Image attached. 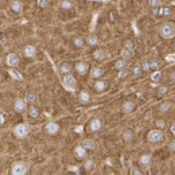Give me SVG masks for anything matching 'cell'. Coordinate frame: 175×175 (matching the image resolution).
I'll return each instance as SVG.
<instances>
[{
    "label": "cell",
    "instance_id": "6da1fadb",
    "mask_svg": "<svg viewBox=\"0 0 175 175\" xmlns=\"http://www.w3.org/2000/svg\"><path fill=\"white\" fill-rule=\"evenodd\" d=\"M159 34L162 38H164V39H173L175 36V24L170 22L163 23L159 27Z\"/></svg>",
    "mask_w": 175,
    "mask_h": 175
},
{
    "label": "cell",
    "instance_id": "7a4b0ae2",
    "mask_svg": "<svg viewBox=\"0 0 175 175\" xmlns=\"http://www.w3.org/2000/svg\"><path fill=\"white\" fill-rule=\"evenodd\" d=\"M30 133V127L27 124H18L13 128V135H15L16 139H26L27 135Z\"/></svg>",
    "mask_w": 175,
    "mask_h": 175
},
{
    "label": "cell",
    "instance_id": "3957f363",
    "mask_svg": "<svg viewBox=\"0 0 175 175\" xmlns=\"http://www.w3.org/2000/svg\"><path fill=\"white\" fill-rule=\"evenodd\" d=\"M27 173V164L24 162H15L11 166V174L12 175H26Z\"/></svg>",
    "mask_w": 175,
    "mask_h": 175
},
{
    "label": "cell",
    "instance_id": "277c9868",
    "mask_svg": "<svg viewBox=\"0 0 175 175\" xmlns=\"http://www.w3.org/2000/svg\"><path fill=\"white\" fill-rule=\"evenodd\" d=\"M163 137H164L163 133L159 129H151L147 135V139L150 143H159V141L163 140Z\"/></svg>",
    "mask_w": 175,
    "mask_h": 175
},
{
    "label": "cell",
    "instance_id": "5b68a950",
    "mask_svg": "<svg viewBox=\"0 0 175 175\" xmlns=\"http://www.w3.org/2000/svg\"><path fill=\"white\" fill-rule=\"evenodd\" d=\"M62 82H63V85H65V88H67V89H70V90H73L74 88H76V85H77L76 77L72 76V74H67V76H63Z\"/></svg>",
    "mask_w": 175,
    "mask_h": 175
},
{
    "label": "cell",
    "instance_id": "8992f818",
    "mask_svg": "<svg viewBox=\"0 0 175 175\" xmlns=\"http://www.w3.org/2000/svg\"><path fill=\"white\" fill-rule=\"evenodd\" d=\"M45 131L47 135H55L59 131V125L57 123H54V121H50L45 125Z\"/></svg>",
    "mask_w": 175,
    "mask_h": 175
},
{
    "label": "cell",
    "instance_id": "52a82bcc",
    "mask_svg": "<svg viewBox=\"0 0 175 175\" xmlns=\"http://www.w3.org/2000/svg\"><path fill=\"white\" fill-rule=\"evenodd\" d=\"M6 63L9 67H16L19 65V57L16 54H8L6 58Z\"/></svg>",
    "mask_w": 175,
    "mask_h": 175
},
{
    "label": "cell",
    "instance_id": "ba28073f",
    "mask_svg": "<svg viewBox=\"0 0 175 175\" xmlns=\"http://www.w3.org/2000/svg\"><path fill=\"white\" fill-rule=\"evenodd\" d=\"M23 54L26 58H34L36 55V49L32 45H26L23 47Z\"/></svg>",
    "mask_w": 175,
    "mask_h": 175
},
{
    "label": "cell",
    "instance_id": "9c48e42d",
    "mask_svg": "<svg viewBox=\"0 0 175 175\" xmlns=\"http://www.w3.org/2000/svg\"><path fill=\"white\" fill-rule=\"evenodd\" d=\"M101 127H102V121L100 119H92L89 123V131H92V132H97V131L101 129Z\"/></svg>",
    "mask_w": 175,
    "mask_h": 175
},
{
    "label": "cell",
    "instance_id": "30bf717a",
    "mask_svg": "<svg viewBox=\"0 0 175 175\" xmlns=\"http://www.w3.org/2000/svg\"><path fill=\"white\" fill-rule=\"evenodd\" d=\"M26 106H27V102L24 99H16L15 102H13V109L16 112H23L26 109Z\"/></svg>",
    "mask_w": 175,
    "mask_h": 175
},
{
    "label": "cell",
    "instance_id": "8fae6325",
    "mask_svg": "<svg viewBox=\"0 0 175 175\" xmlns=\"http://www.w3.org/2000/svg\"><path fill=\"white\" fill-rule=\"evenodd\" d=\"M76 72L80 74V76H85V74L89 72V65L86 62H78L76 65Z\"/></svg>",
    "mask_w": 175,
    "mask_h": 175
},
{
    "label": "cell",
    "instance_id": "7c38bea8",
    "mask_svg": "<svg viewBox=\"0 0 175 175\" xmlns=\"http://www.w3.org/2000/svg\"><path fill=\"white\" fill-rule=\"evenodd\" d=\"M81 147H84L86 151H93L96 150V141L93 139H84L81 143Z\"/></svg>",
    "mask_w": 175,
    "mask_h": 175
},
{
    "label": "cell",
    "instance_id": "4fadbf2b",
    "mask_svg": "<svg viewBox=\"0 0 175 175\" xmlns=\"http://www.w3.org/2000/svg\"><path fill=\"white\" fill-rule=\"evenodd\" d=\"M74 156H76L77 159H85L86 150L84 147H81V146H77L76 148H74Z\"/></svg>",
    "mask_w": 175,
    "mask_h": 175
},
{
    "label": "cell",
    "instance_id": "5bb4252c",
    "mask_svg": "<svg viewBox=\"0 0 175 175\" xmlns=\"http://www.w3.org/2000/svg\"><path fill=\"white\" fill-rule=\"evenodd\" d=\"M9 6H11L12 11L16 12V13H19V12L23 11V3L19 2V0H12V2L9 3Z\"/></svg>",
    "mask_w": 175,
    "mask_h": 175
},
{
    "label": "cell",
    "instance_id": "9a60e30c",
    "mask_svg": "<svg viewBox=\"0 0 175 175\" xmlns=\"http://www.w3.org/2000/svg\"><path fill=\"white\" fill-rule=\"evenodd\" d=\"M106 86H108L106 81L100 80V81H96V82H94V90H96V92H104V90L106 89Z\"/></svg>",
    "mask_w": 175,
    "mask_h": 175
},
{
    "label": "cell",
    "instance_id": "2e32d148",
    "mask_svg": "<svg viewBox=\"0 0 175 175\" xmlns=\"http://www.w3.org/2000/svg\"><path fill=\"white\" fill-rule=\"evenodd\" d=\"M133 109H135V104L132 102V101H125V102L123 104V106H121L123 113H131Z\"/></svg>",
    "mask_w": 175,
    "mask_h": 175
},
{
    "label": "cell",
    "instance_id": "e0dca14e",
    "mask_svg": "<svg viewBox=\"0 0 175 175\" xmlns=\"http://www.w3.org/2000/svg\"><path fill=\"white\" fill-rule=\"evenodd\" d=\"M132 57H133V50H129V49L121 50V59H124L125 62L129 59H132Z\"/></svg>",
    "mask_w": 175,
    "mask_h": 175
},
{
    "label": "cell",
    "instance_id": "ac0fdd59",
    "mask_svg": "<svg viewBox=\"0 0 175 175\" xmlns=\"http://www.w3.org/2000/svg\"><path fill=\"white\" fill-rule=\"evenodd\" d=\"M139 162H140V164L141 166H144V167H148L151 164V155L150 154H143L140 156V159H139Z\"/></svg>",
    "mask_w": 175,
    "mask_h": 175
},
{
    "label": "cell",
    "instance_id": "d6986e66",
    "mask_svg": "<svg viewBox=\"0 0 175 175\" xmlns=\"http://www.w3.org/2000/svg\"><path fill=\"white\" fill-rule=\"evenodd\" d=\"M58 70H59L61 74H63V76H67V74L72 73L73 69H72V66H70L69 63H62V65H59Z\"/></svg>",
    "mask_w": 175,
    "mask_h": 175
},
{
    "label": "cell",
    "instance_id": "ffe728a7",
    "mask_svg": "<svg viewBox=\"0 0 175 175\" xmlns=\"http://www.w3.org/2000/svg\"><path fill=\"white\" fill-rule=\"evenodd\" d=\"M78 100H80V102H82V104L89 102L90 101V94L88 92H85V90H82V92H80V94H78Z\"/></svg>",
    "mask_w": 175,
    "mask_h": 175
},
{
    "label": "cell",
    "instance_id": "44dd1931",
    "mask_svg": "<svg viewBox=\"0 0 175 175\" xmlns=\"http://www.w3.org/2000/svg\"><path fill=\"white\" fill-rule=\"evenodd\" d=\"M93 58H94V59H97V61H102V59H105V51H104L102 49H97V50H94V53H93Z\"/></svg>",
    "mask_w": 175,
    "mask_h": 175
},
{
    "label": "cell",
    "instance_id": "7402d4cb",
    "mask_svg": "<svg viewBox=\"0 0 175 175\" xmlns=\"http://www.w3.org/2000/svg\"><path fill=\"white\" fill-rule=\"evenodd\" d=\"M86 43H88L89 46H96V45H99V36L94 35V34H90V35L86 38Z\"/></svg>",
    "mask_w": 175,
    "mask_h": 175
},
{
    "label": "cell",
    "instance_id": "603a6c76",
    "mask_svg": "<svg viewBox=\"0 0 175 175\" xmlns=\"http://www.w3.org/2000/svg\"><path fill=\"white\" fill-rule=\"evenodd\" d=\"M102 74H104V70L101 69V67H93V69L90 70V76H92L93 78H100Z\"/></svg>",
    "mask_w": 175,
    "mask_h": 175
},
{
    "label": "cell",
    "instance_id": "cb8c5ba5",
    "mask_svg": "<svg viewBox=\"0 0 175 175\" xmlns=\"http://www.w3.org/2000/svg\"><path fill=\"white\" fill-rule=\"evenodd\" d=\"M121 137H123L124 141H131L133 139V132L131 129H125V131H123V133H121Z\"/></svg>",
    "mask_w": 175,
    "mask_h": 175
},
{
    "label": "cell",
    "instance_id": "d4e9b609",
    "mask_svg": "<svg viewBox=\"0 0 175 175\" xmlns=\"http://www.w3.org/2000/svg\"><path fill=\"white\" fill-rule=\"evenodd\" d=\"M114 67H116V70H120V72H123V70L127 67V62H125L124 59H117L116 63H114Z\"/></svg>",
    "mask_w": 175,
    "mask_h": 175
},
{
    "label": "cell",
    "instance_id": "484cf974",
    "mask_svg": "<svg viewBox=\"0 0 175 175\" xmlns=\"http://www.w3.org/2000/svg\"><path fill=\"white\" fill-rule=\"evenodd\" d=\"M28 113H30V116L32 117V119H36V117L39 116V109L36 106H34V105H31L28 108Z\"/></svg>",
    "mask_w": 175,
    "mask_h": 175
},
{
    "label": "cell",
    "instance_id": "4316f807",
    "mask_svg": "<svg viewBox=\"0 0 175 175\" xmlns=\"http://www.w3.org/2000/svg\"><path fill=\"white\" fill-rule=\"evenodd\" d=\"M9 74H11V77H12V78H15L16 81H22L23 80L22 74H20L18 70H9Z\"/></svg>",
    "mask_w": 175,
    "mask_h": 175
},
{
    "label": "cell",
    "instance_id": "83f0119b",
    "mask_svg": "<svg viewBox=\"0 0 175 175\" xmlns=\"http://www.w3.org/2000/svg\"><path fill=\"white\" fill-rule=\"evenodd\" d=\"M73 43H74V46H77V47H82L84 46V38H81V36H76V38L73 39Z\"/></svg>",
    "mask_w": 175,
    "mask_h": 175
},
{
    "label": "cell",
    "instance_id": "f1b7e54d",
    "mask_svg": "<svg viewBox=\"0 0 175 175\" xmlns=\"http://www.w3.org/2000/svg\"><path fill=\"white\" fill-rule=\"evenodd\" d=\"M73 7V3L69 2V0H63V2H61V8L63 9H70Z\"/></svg>",
    "mask_w": 175,
    "mask_h": 175
},
{
    "label": "cell",
    "instance_id": "f546056e",
    "mask_svg": "<svg viewBox=\"0 0 175 175\" xmlns=\"http://www.w3.org/2000/svg\"><path fill=\"white\" fill-rule=\"evenodd\" d=\"M26 102H34V101H35V94H34L32 92H28L26 94Z\"/></svg>",
    "mask_w": 175,
    "mask_h": 175
},
{
    "label": "cell",
    "instance_id": "4dcf8cb0",
    "mask_svg": "<svg viewBox=\"0 0 175 175\" xmlns=\"http://www.w3.org/2000/svg\"><path fill=\"white\" fill-rule=\"evenodd\" d=\"M93 168H94V162L90 160V159L86 160V162H85V170H86V171H92Z\"/></svg>",
    "mask_w": 175,
    "mask_h": 175
},
{
    "label": "cell",
    "instance_id": "1f68e13d",
    "mask_svg": "<svg viewBox=\"0 0 175 175\" xmlns=\"http://www.w3.org/2000/svg\"><path fill=\"white\" fill-rule=\"evenodd\" d=\"M148 4L152 7V8H159V7L162 6V2H159V0H150Z\"/></svg>",
    "mask_w": 175,
    "mask_h": 175
},
{
    "label": "cell",
    "instance_id": "d6a6232c",
    "mask_svg": "<svg viewBox=\"0 0 175 175\" xmlns=\"http://www.w3.org/2000/svg\"><path fill=\"white\" fill-rule=\"evenodd\" d=\"M155 125L158 127V129H163L164 127H166V123H164V120H156L155 121Z\"/></svg>",
    "mask_w": 175,
    "mask_h": 175
},
{
    "label": "cell",
    "instance_id": "836d02e7",
    "mask_svg": "<svg viewBox=\"0 0 175 175\" xmlns=\"http://www.w3.org/2000/svg\"><path fill=\"white\" fill-rule=\"evenodd\" d=\"M166 93H167V86L162 85V86L158 88V94H159V96H164Z\"/></svg>",
    "mask_w": 175,
    "mask_h": 175
},
{
    "label": "cell",
    "instance_id": "e575fe53",
    "mask_svg": "<svg viewBox=\"0 0 175 175\" xmlns=\"http://www.w3.org/2000/svg\"><path fill=\"white\" fill-rule=\"evenodd\" d=\"M148 63H150V70H156L159 67V63L156 61H148Z\"/></svg>",
    "mask_w": 175,
    "mask_h": 175
},
{
    "label": "cell",
    "instance_id": "d590c367",
    "mask_svg": "<svg viewBox=\"0 0 175 175\" xmlns=\"http://www.w3.org/2000/svg\"><path fill=\"white\" fill-rule=\"evenodd\" d=\"M162 78V73L160 72H155L152 74V81H155V82H158V81H160Z\"/></svg>",
    "mask_w": 175,
    "mask_h": 175
},
{
    "label": "cell",
    "instance_id": "8d00e7d4",
    "mask_svg": "<svg viewBox=\"0 0 175 175\" xmlns=\"http://www.w3.org/2000/svg\"><path fill=\"white\" fill-rule=\"evenodd\" d=\"M159 109L162 110V112H166V110L170 109V102H162V105Z\"/></svg>",
    "mask_w": 175,
    "mask_h": 175
},
{
    "label": "cell",
    "instance_id": "74e56055",
    "mask_svg": "<svg viewBox=\"0 0 175 175\" xmlns=\"http://www.w3.org/2000/svg\"><path fill=\"white\" fill-rule=\"evenodd\" d=\"M143 73V70H141V66H135L133 67V76H140V74Z\"/></svg>",
    "mask_w": 175,
    "mask_h": 175
},
{
    "label": "cell",
    "instance_id": "f35d334b",
    "mask_svg": "<svg viewBox=\"0 0 175 175\" xmlns=\"http://www.w3.org/2000/svg\"><path fill=\"white\" fill-rule=\"evenodd\" d=\"M166 61H167V62H170V63L175 62V53H173V54H168V55L166 57Z\"/></svg>",
    "mask_w": 175,
    "mask_h": 175
},
{
    "label": "cell",
    "instance_id": "ab89813d",
    "mask_svg": "<svg viewBox=\"0 0 175 175\" xmlns=\"http://www.w3.org/2000/svg\"><path fill=\"white\" fill-rule=\"evenodd\" d=\"M171 13H173V11H171V8H168V7H164V8H163V12H162V15H164V16H170Z\"/></svg>",
    "mask_w": 175,
    "mask_h": 175
},
{
    "label": "cell",
    "instance_id": "60d3db41",
    "mask_svg": "<svg viewBox=\"0 0 175 175\" xmlns=\"http://www.w3.org/2000/svg\"><path fill=\"white\" fill-rule=\"evenodd\" d=\"M141 70H143V72H148V70H150V63H148V61L141 63Z\"/></svg>",
    "mask_w": 175,
    "mask_h": 175
},
{
    "label": "cell",
    "instance_id": "b9f144b4",
    "mask_svg": "<svg viewBox=\"0 0 175 175\" xmlns=\"http://www.w3.org/2000/svg\"><path fill=\"white\" fill-rule=\"evenodd\" d=\"M36 4H38L39 7H47L49 6V2H47V0H38Z\"/></svg>",
    "mask_w": 175,
    "mask_h": 175
},
{
    "label": "cell",
    "instance_id": "7bdbcfd3",
    "mask_svg": "<svg viewBox=\"0 0 175 175\" xmlns=\"http://www.w3.org/2000/svg\"><path fill=\"white\" fill-rule=\"evenodd\" d=\"M124 49H129V50H133V45L131 40H127L125 43H124Z\"/></svg>",
    "mask_w": 175,
    "mask_h": 175
},
{
    "label": "cell",
    "instance_id": "ee69618b",
    "mask_svg": "<svg viewBox=\"0 0 175 175\" xmlns=\"http://www.w3.org/2000/svg\"><path fill=\"white\" fill-rule=\"evenodd\" d=\"M132 175H143V174H141L140 170H137V168H133V170H132Z\"/></svg>",
    "mask_w": 175,
    "mask_h": 175
},
{
    "label": "cell",
    "instance_id": "f6af8a7d",
    "mask_svg": "<svg viewBox=\"0 0 175 175\" xmlns=\"http://www.w3.org/2000/svg\"><path fill=\"white\" fill-rule=\"evenodd\" d=\"M128 76V72L127 70H123V72H120V78H123V77H127Z\"/></svg>",
    "mask_w": 175,
    "mask_h": 175
},
{
    "label": "cell",
    "instance_id": "bcb514c9",
    "mask_svg": "<svg viewBox=\"0 0 175 175\" xmlns=\"http://www.w3.org/2000/svg\"><path fill=\"white\" fill-rule=\"evenodd\" d=\"M4 120H6L4 114H3L2 112H0V125H2V124H3V123H4Z\"/></svg>",
    "mask_w": 175,
    "mask_h": 175
},
{
    "label": "cell",
    "instance_id": "7dc6e473",
    "mask_svg": "<svg viewBox=\"0 0 175 175\" xmlns=\"http://www.w3.org/2000/svg\"><path fill=\"white\" fill-rule=\"evenodd\" d=\"M170 147H171V150H173V151H175V140H173V141H171Z\"/></svg>",
    "mask_w": 175,
    "mask_h": 175
},
{
    "label": "cell",
    "instance_id": "c3c4849f",
    "mask_svg": "<svg viewBox=\"0 0 175 175\" xmlns=\"http://www.w3.org/2000/svg\"><path fill=\"white\" fill-rule=\"evenodd\" d=\"M171 132H173V135H175V124H173V127H171Z\"/></svg>",
    "mask_w": 175,
    "mask_h": 175
},
{
    "label": "cell",
    "instance_id": "681fc988",
    "mask_svg": "<svg viewBox=\"0 0 175 175\" xmlns=\"http://www.w3.org/2000/svg\"><path fill=\"white\" fill-rule=\"evenodd\" d=\"M0 82H2V74H0Z\"/></svg>",
    "mask_w": 175,
    "mask_h": 175
}]
</instances>
